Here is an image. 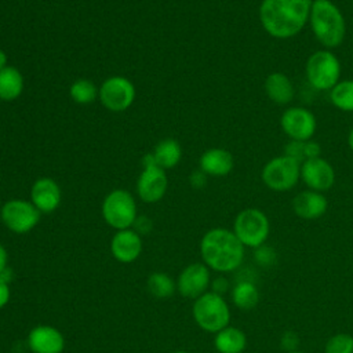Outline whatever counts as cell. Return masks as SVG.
I'll list each match as a JSON object with an SVG mask.
<instances>
[{
  "mask_svg": "<svg viewBox=\"0 0 353 353\" xmlns=\"http://www.w3.org/2000/svg\"><path fill=\"white\" fill-rule=\"evenodd\" d=\"M152 154L154 157L156 164L160 168H163V170L172 168L179 163V160L182 157V149H181V145L178 143V141H175L172 138H167L156 145Z\"/></svg>",
  "mask_w": 353,
  "mask_h": 353,
  "instance_id": "23",
  "label": "cell"
},
{
  "mask_svg": "<svg viewBox=\"0 0 353 353\" xmlns=\"http://www.w3.org/2000/svg\"><path fill=\"white\" fill-rule=\"evenodd\" d=\"M210 285V270L204 263H190L178 276L176 290L189 299H197L201 296Z\"/></svg>",
  "mask_w": 353,
  "mask_h": 353,
  "instance_id": "12",
  "label": "cell"
},
{
  "mask_svg": "<svg viewBox=\"0 0 353 353\" xmlns=\"http://www.w3.org/2000/svg\"><path fill=\"white\" fill-rule=\"evenodd\" d=\"M309 22L317 41L325 48H335L343 41L345 18L331 0H313Z\"/></svg>",
  "mask_w": 353,
  "mask_h": 353,
  "instance_id": "3",
  "label": "cell"
},
{
  "mask_svg": "<svg viewBox=\"0 0 353 353\" xmlns=\"http://www.w3.org/2000/svg\"><path fill=\"white\" fill-rule=\"evenodd\" d=\"M7 66V55L4 51L0 50V70Z\"/></svg>",
  "mask_w": 353,
  "mask_h": 353,
  "instance_id": "37",
  "label": "cell"
},
{
  "mask_svg": "<svg viewBox=\"0 0 353 353\" xmlns=\"http://www.w3.org/2000/svg\"><path fill=\"white\" fill-rule=\"evenodd\" d=\"M3 223L14 233L22 234L32 230L40 221V211L26 200H10L0 211Z\"/></svg>",
  "mask_w": 353,
  "mask_h": 353,
  "instance_id": "9",
  "label": "cell"
},
{
  "mask_svg": "<svg viewBox=\"0 0 353 353\" xmlns=\"http://www.w3.org/2000/svg\"><path fill=\"white\" fill-rule=\"evenodd\" d=\"M265 92L277 105H287L294 99V85L290 77L281 72H272L265 79Z\"/></svg>",
  "mask_w": 353,
  "mask_h": 353,
  "instance_id": "20",
  "label": "cell"
},
{
  "mask_svg": "<svg viewBox=\"0 0 353 353\" xmlns=\"http://www.w3.org/2000/svg\"><path fill=\"white\" fill-rule=\"evenodd\" d=\"M313 0H262L259 21L274 39H290L298 34L309 21Z\"/></svg>",
  "mask_w": 353,
  "mask_h": 353,
  "instance_id": "1",
  "label": "cell"
},
{
  "mask_svg": "<svg viewBox=\"0 0 353 353\" xmlns=\"http://www.w3.org/2000/svg\"><path fill=\"white\" fill-rule=\"evenodd\" d=\"M28 345L33 353H62L65 341L57 328L37 325L29 332Z\"/></svg>",
  "mask_w": 353,
  "mask_h": 353,
  "instance_id": "15",
  "label": "cell"
},
{
  "mask_svg": "<svg viewBox=\"0 0 353 353\" xmlns=\"http://www.w3.org/2000/svg\"><path fill=\"white\" fill-rule=\"evenodd\" d=\"M200 170L212 176H223L228 175L233 170V156L226 149L212 148L205 150L199 160Z\"/></svg>",
  "mask_w": 353,
  "mask_h": 353,
  "instance_id": "19",
  "label": "cell"
},
{
  "mask_svg": "<svg viewBox=\"0 0 353 353\" xmlns=\"http://www.w3.org/2000/svg\"><path fill=\"white\" fill-rule=\"evenodd\" d=\"M102 216L109 226L117 230L128 229L137 219L134 197L123 189L112 190L102 203Z\"/></svg>",
  "mask_w": 353,
  "mask_h": 353,
  "instance_id": "8",
  "label": "cell"
},
{
  "mask_svg": "<svg viewBox=\"0 0 353 353\" xmlns=\"http://www.w3.org/2000/svg\"><path fill=\"white\" fill-rule=\"evenodd\" d=\"M167 190V175L159 165L143 167L138 182L137 192L142 201L156 203L163 199Z\"/></svg>",
  "mask_w": 353,
  "mask_h": 353,
  "instance_id": "14",
  "label": "cell"
},
{
  "mask_svg": "<svg viewBox=\"0 0 353 353\" xmlns=\"http://www.w3.org/2000/svg\"><path fill=\"white\" fill-rule=\"evenodd\" d=\"M205 175L207 174H204L201 170H197V171H194L192 175H190V178H189V181H190V185L193 186V188H197V189H200V188H203L204 185H205Z\"/></svg>",
  "mask_w": 353,
  "mask_h": 353,
  "instance_id": "33",
  "label": "cell"
},
{
  "mask_svg": "<svg viewBox=\"0 0 353 353\" xmlns=\"http://www.w3.org/2000/svg\"><path fill=\"white\" fill-rule=\"evenodd\" d=\"M280 125L292 141H309L316 131V117L309 109L292 106L281 114Z\"/></svg>",
  "mask_w": 353,
  "mask_h": 353,
  "instance_id": "11",
  "label": "cell"
},
{
  "mask_svg": "<svg viewBox=\"0 0 353 353\" xmlns=\"http://www.w3.org/2000/svg\"><path fill=\"white\" fill-rule=\"evenodd\" d=\"M142 251L141 236L131 229H123L116 232L110 241L112 255L123 263H130L135 261Z\"/></svg>",
  "mask_w": 353,
  "mask_h": 353,
  "instance_id": "16",
  "label": "cell"
},
{
  "mask_svg": "<svg viewBox=\"0 0 353 353\" xmlns=\"http://www.w3.org/2000/svg\"><path fill=\"white\" fill-rule=\"evenodd\" d=\"M254 256H255V261L261 266H270L276 259V252L273 251V248H270L268 245H261V247L255 248Z\"/></svg>",
  "mask_w": 353,
  "mask_h": 353,
  "instance_id": "30",
  "label": "cell"
},
{
  "mask_svg": "<svg viewBox=\"0 0 353 353\" xmlns=\"http://www.w3.org/2000/svg\"><path fill=\"white\" fill-rule=\"evenodd\" d=\"M7 250L0 244V273L7 268Z\"/></svg>",
  "mask_w": 353,
  "mask_h": 353,
  "instance_id": "36",
  "label": "cell"
},
{
  "mask_svg": "<svg viewBox=\"0 0 353 353\" xmlns=\"http://www.w3.org/2000/svg\"><path fill=\"white\" fill-rule=\"evenodd\" d=\"M193 317L201 330L207 332H218L228 327L230 310L222 295L204 292L194 301Z\"/></svg>",
  "mask_w": 353,
  "mask_h": 353,
  "instance_id": "4",
  "label": "cell"
},
{
  "mask_svg": "<svg viewBox=\"0 0 353 353\" xmlns=\"http://www.w3.org/2000/svg\"><path fill=\"white\" fill-rule=\"evenodd\" d=\"M200 254L208 268L228 273L236 270L243 263L244 245L232 230L215 228L203 236Z\"/></svg>",
  "mask_w": 353,
  "mask_h": 353,
  "instance_id": "2",
  "label": "cell"
},
{
  "mask_svg": "<svg viewBox=\"0 0 353 353\" xmlns=\"http://www.w3.org/2000/svg\"><path fill=\"white\" fill-rule=\"evenodd\" d=\"M98 97L106 109L121 112L130 108L134 102L135 87L128 79L123 76H113L102 83Z\"/></svg>",
  "mask_w": 353,
  "mask_h": 353,
  "instance_id": "10",
  "label": "cell"
},
{
  "mask_svg": "<svg viewBox=\"0 0 353 353\" xmlns=\"http://www.w3.org/2000/svg\"><path fill=\"white\" fill-rule=\"evenodd\" d=\"M332 105L343 112H353V80L338 81L330 92Z\"/></svg>",
  "mask_w": 353,
  "mask_h": 353,
  "instance_id": "26",
  "label": "cell"
},
{
  "mask_svg": "<svg viewBox=\"0 0 353 353\" xmlns=\"http://www.w3.org/2000/svg\"><path fill=\"white\" fill-rule=\"evenodd\" d=\"M301 178L310 190H328L335 181L332 165L323 157H314L301 164Z\"/></svg>",
  "mask_w": 353,
  "mask_h": 353,
  "instance_id": "13",
  "label": "cell"
},
{
  "mask_svg": "<svg viewBox=\"0 0 353 353\" xmlns=\"http://www.w3.org/2000/svg\"><path fill=\"white\" fill-rule=\"evenodd\" d=\"M347 143H349V148L353 150V127H352V130H350V132H349V137H347Z\"/></svg>",
  "mask_w": 353,
  "mask_h": 353,
  "instance_id": "38",
  "label": "cell"
},
{
  "mask_svg": "<svg viewBox=\"0 0 353 353\" xmlns=\"http://www.w3.org/2000/svg\"><path fill=\"white\" fill-rule=\"evenodd\" d=\"M269 219L258 208L240 211L233 223V233L244 247L258 248L265 244L269 236Z\"/></svg>",
  "mask_w": 353,
  "mask_h": 353,
  "instance_id": "5",
  "label": "cell"
},
{
  "mask_svg": "<svg viewBox=\"0 0 353 353\" xmlns=\"http://www.w3.org/2000/svg\"><path fill=\"white\" fill-rule=\"evenodd\" d=\"M134 226H135V232L139 234V233H149L152 230V221L148 218V216H137L135 222H134Z\"/></svg>",
  "mask_w": 353,
  "mask_h": 353,
  "instance_id": "32",
  "label": "cell"
},
{
  "mask_svg": "<svg viewBox=\"0 0 353 353\" xmlns=\"http://www.w3.org/2000/svg\"><path fill=\"white\" fill-rule=\"evenodd\" d=\"M306 77L317 90H331L341 77V63L328 50L313 52L306 61Z\"/></svg>",
  "mask_w": 353,
  "mask_h": 353,
  "instance_id": "6",
  "label": "cell"
},
{
  "mask_svg": "<svg viewBox=\"0 0 353 353\" xmlns=\"http://www.w3.org/2000/svg\"><path fill=\"white\" fill-rule=\"evenodd\" d=\"M261 178L270 190H290L301 178V164L285 154L273 157L263 165Z\"/></svg>",
  "mask_w": 353,
  "mask_h": 353,
  "instance_id": "7",
  "label": "cell"
},
{
  "mask_svg": "<svg viewBox=\"0 0 353 353\" xmlns=\"http://www.w3.org/2000/svg\"><path fill=\"white\" fill-rule=\"evenodd\" d=\"M148 290L156 298H170L176 290V283L164 272H154L148 279Z\"/></svg>",
  "mask_w": 353,
  "mask_h": 353,
  "instance_id": "27",
  "label": "cell"
},
{
  "mask_svg": "<svg viewBox=\"0 0 353 353\" xmlns=\"http://www.w3.org/2000/svg\"><path fill=\"white\" fill-rule=\"evenodd\" d=\"M325 353H353V336L349 334H336L325 343Z\"/></svg>",
  "mask_w": 353,
  "mask_h": 353,
  "instance_id": "29",
  "label": "cell"
},
{
  "mask_svg": "<svg viewBox=\"0 0 353 353\" xmlns=\"http://www.w3.org/2000/svg\"><path fill=\"white\" fill-rule=\"evenodd\" d=\"M215 347L219 353H241L245 349V334L236 327H225L215 335Z\"/></svg>",
  "mask_w": 353,
  "mask_h": 353,
  "instance_id": "21",
  "label": "cell"
},
{
  "mask_svg": "<svg viewBox=\"0 0 353 353\" xmlns=\"http://www.w3.org/2000/svg\"><path fill=\"white\" fill-rule=\"evenodd\" d=\"M299 345V338L294 331H285L280 339V346L283 350H285L287 353L295 352L296 347Z\"/></svg>",
  "mask_w": 353,
  "mask_h": 353,
  "instance_id": "31",
  "label": "cell"
},
{
  "mask_svg": "<svg viewBox=\"0 0 353 353\" xmlns=\"http://www.w3.org/2000/svg\"><path fill=\"white\" fill-rule=\"evenodd\" d=\"M228 287H229V283L225 277H216L214 281H212V292L218 294V295H222L223 292L228 291Z\"/></svg>",
  "mask_w": 353,
  "mask_h": 353,
  "instance_id": "34",
  "label": "cell"
},
{
  "mask_svg": "<svg viewBox=\"0 0 353 353\" xmlns=\"http://www.w3.org/2000/svg\"><path fill=\"white\" fill-rule=\"evenodd\" d=\"M30 199L40 212H52L61 203V189L54 179L40 178L30 189Z\"/></svg>",
  "mask_w": 353,
  "mask_h": 353,
  "instance_id": "17",
  "label": "cell"
},
{
  "mask_svg": "<svg viewBox=\"0 0 353 353\" xmlns=\"http://www.w3.org/2000/svg\"><path fill=\"white\" fill-rule=\"evenodd\" d=\"M69 92H70L72 99L76 103H79V105H88V103H91L97 98V95L99 94V91L97 90L94 83L87 80V79L76 80L70 85Z\"/></svg>",
  "mask_w": 353,
  "mask_h": 353,
  "instance_id": "28",
  "label": "cell"
},
{
  "mask_svg": "<svg viewBox=\"0 0 353 353\" xmlns=\"http://www.w3.org/2000/svg\"><path fill=\"white\" fill-rule=\"evenodd\" d=\"M174 353H188V352H185V350H176V352H174Z\"/></svg>",
  "mask_w": 353,
  "mask_h": 353,
  "instance_id": "39",
  "label": "cell"
},
{
  "mask_svg": "<svg viewBox=\"0 0 353 353\" xmlns=\"http://www.w3.org/2000/svg\"><path fill=\"white\" fill-rule=\"evenodd\" d=\"M320 145L314 141H290L284 146V154L294 159L299 164L309 159H314L320 156Z\"/></svg>",
  "mask_w": 353,
  "mask_h": 353,
  "instance_id": "25",
  "label": "cell"
},
{
  "mask_svg": "<svg viewBox=\"0 0 353 353\" xmlns=\"http://www.w3.org/2000/svg\"><path fill=\"white\" fill-rule=\"evenodd\" d=\"M8 299H10L8 284L0 279V309L8 302Z\"/></svg>",
  "mask_w": 353,
  "mask_h": 353,
  "instance_id": "35",
  "label": "cell"
},
{
  "mask_svg": "<svg viewBox=\"0 0 353 353\" xmlns=\"http://www.w3.org/2000/svg\"><path fill=\"white\" fill-rule=\"evenodd\" d=\"M291 353H302V352H298V350H295V352H291Z\"/></svg>",
  "mask_w": 353,
  "mask_h": 353,
  "instance_id": "40",
  "label": "cell"
},
{
  "mask_svg": "<svg viewBox=\"0 0 353 353\" xmlns=\"http://www.w3.org/2000/svg\"><path fill=\"white\" fill-rule=\"evenodd\" d=\"M327 207L328 201L324 194L310 189L298 193L292 200V210L302 219H317L325 214Z\"/></svg>",
  "mask_w": 353,
  "mask_h": 353,
  "instance_id": "18",
  "label": "cell"
},
{
  "mask_svg": "<svg viewBox=\"0 0 353 353\" xmlns=\"http://www.w3.org/2000/svg\"><path fill=\"white\" fill-rule=\"evenodd\" d=\"M23 90V77L14 66H6L0 70V99L14 101Z\"/></svg>",
  "mask_w": 353,
  "mask_h": 353,
  "instance_id": "22",
  "label": "cell"
},
{
  "mask_svg": "<svg viewBox=\"0 0 353 353\" xmlns=\"http://www.w3.org/2000/svg\"><path fill=\"white\" fill-rule=\"evenodd\" d=\"M233 303L241 310H251L256 306L259 301V292L254 283L239 281L232 290Z\"/></svg>",
  "mask_w": 353,
  "mask_h": 353,
  "instance_id": "24",
  "label": "cell"
}]
</instances>
